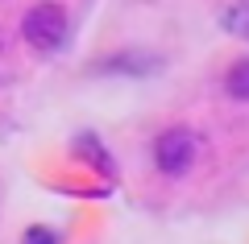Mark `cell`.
<instances>
[{
    "label": "cell",
    "mask_w": 249,
    "mask_h": 244,
    "mask_svg": "<svg viewBox=\"0 0 249 244\" xmlns=\"http://www.w3.org/2000/svg\"><path fill=\"white\" fill-rule=\"evenodd\" d=\"M154 170L166 178H183L191 174V166H196L199 157V132L196 129H183V124H175V129H162L158 137H154Z\"/></svg>",
    "instance_id": "obj_2"
},
{
    "label": "cell",
    "mask_w": 249,
    "mask_h": 244,
    "mask_svg": "<svg viewBox=\"0 0 249 244\" xmlns=\"http://www.w3.org/2000/svg\"><path fill=\"white\" fill-rule=\"evenodd\" d=\"M158 62H162L158 54H133V50H124V54H112V58L96 62V70H104V75H150Z\"/></svg>",
    "instance_id": "obj_3"
},
{
    "label": "cell",
    "mask_w": 249,
    "mask_h": 244,
    "mask_svg": "<svg viewBox=\"0 0 249 244\" xmlns=\"http://www.w3.org/2000/svg\"><path fill=\"white\" fill-rule=\"evenodd\" d=\"M224 96L237 104H249V58H237L224 70Z\"/></svg>",
    "instance_id": "obj_4"
},
{
    "label": "cell",
    "mask_w": 249,
    "mask_h": 244,
    "mask_svg": "<svg viewBox=\"0 0 249 244\" xmlns=\"http://www.w3.org/2000/svg\"><path fill=\"white\" fill-rule=\"evenodd\" d=\"M21 37H25L29 50H37V54H62L71 46V21H67L62 4L37 0L34 9L21 17Z\"/></svg>",
    "instance_id": "obj_1"
},
{
    "label": "cell",
    "mask_w": 249,
    "mask_h": 244,
    "mask_svg": "<svg viewBox=\"0 0 249 244\" xmlns=\"http://www.w3.org/2000/svg\"><path fill=\"white\" fill-rule=\"evenodd\" d=\"M25 244H58V236H54L50 228H29V232H25Z\"/></svg>",
    "instance_id": "obj_7"
},
{
    "label": "cell",
    "mask_w": 249,
    "mask_h": 244,
    "mask_svg": "<svg viewBox=\"0 0 249 244\" xmlns=\"http://www.w3.org/2000/svg\"><path fill=\"white\" fill-rule=\"evenodd\" d=\"M220 25L229 29L232 37H241V42H249V0H232L229 9L220 13Z\"/></svg>",
    "instance_id": "obj_5"
},
{
    "label": "cell",
    "mask_w": 249,
    "mask_h": 244,
    "mask_svg": "<svg viewBox=\"0 0 249 244\" xmlns=\"http://www.w3.org/2000/svg\"><path fill=\"white\" fill-rule=\"evenodd\" d=\"M0 50H4V37H0Z\"/></svg>",
    "instance_id": "obj_8"
},
{
    "label": "cell",
    "mask_w": 249,
    "mask_h": 244,
    "mask_svg": "<svg viewBox=\"0 0 249 244\" xmlns=\"http://www.w3.org/2000/svg\"><path fill=\"white\" fill-rule=\"evenodd\" d=\"M75 149H79V153L88 157L96 170H104V174H116V166H112V157H108V149H104V145H96V137H88V132H83V137L75 141Z\"/></svg>",
    "instance_id": "obj_6"
}]
</instances>
